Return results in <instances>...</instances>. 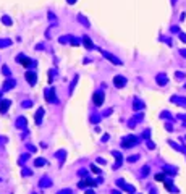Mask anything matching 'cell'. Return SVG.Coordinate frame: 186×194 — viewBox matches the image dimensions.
Segmentation results:
<instances>
[{"label": "cell", "instance_id": "obj_5", "mask_svg": "<svg viewBox=\"0 0 186 194\" xmlns=\"http://www.w3.org/2000/svg\"><path fill=\"white\" fill-rule=\"evenodd\" d=\"M84 42H86V46H88V47H92V46H91V41H89L88 37H86V39H84Z\"/></svg>", "mask_w": 186, "mask_h": 194}, {"label": "cell", "instance_id": "obj_2", "mask_svg": "<svg viewBox=\"0 0 186 194\" xmlns=\"http://www.w3.org/2000/svg\"><path fill=\"white\" fill-rule=\"evenodd\" d=\"M115 83H117V86H123V83H125V81H123V78H117Z\"/></svg>", "mask_w": 186, "mask_h": 194}, {"label": "cell", "instance_id": "obj_1", "mask_svg": "<svg viewBox=\"0 0 186 194\" xmlns=\"http://www.w3.org/2000/svg\"><path fill=\"white\" fill-rule=\"evenodd\" d=\"M18 62H21L23 65H29V63H31V62L28 60L26 57H23V55H20V57H18Z\"/></svg>", "mask_w": 186, "mask_h": 194}, {"label": "cell", "instance_id": "obj_7", "mask_svg": "<svg viewBox=\"0 0 186 194\" xmlns=\"http://www.w3.org/2000/svg\"><path fill=\"white\" fill-rule=\"evenodd\" d=\"M181 55H183V57H186V48H183V50H181Z\"/></svg>", "mask_w": 186, "mask_h": 194}, {"label": "cell", "instance_id": "obj_9", "mask_svg": "<svg viewBox=\"0 0 186 194\" xmlns=\"http://www.w3.org/2000/svg\"><path fill=\"white\" fill-rule=\"evenodd\" d=\"M172 3H177V0H172Z\"/></svg>", "mask_w": 186, "mask_h": 194}, {"label": "cell", "instance_id": "obj_6", "mask_svg": "<svg viewBox=\"0 0 186 194\" xmlns=\"http://www.w3.org/2000/svg\"><path fill=\"white\" fill-rule=\"evenodd\" d=\"M180 37H181V41H183V42H186V34L181 33V34H180Z\"/></svg>", "mask_w": 186, "mask_h": 194}, {"label": "cell", "instance_id": "obj_8", "mask_svg": "<svg viewBox=\"0 0 186 194\" xmlns=\"http://www.w3.org/2000/svg\"><path fill=\"white\" fill-rule=\"evenodd\" d=\"M67 2H68V3H76L78 0H67Z\"/></svg>", "mask_w": 186, "mask_h": 194}, {"label": "cell", "instance_id": "obj_3", "mask_svg": "<svg viewBox=\"0 0 186 194\" xmlns=\"http://www.w3.org/2000/svg\"><path fill=\"white\" fill-rule=\"evenodd\" d=\"M2 21L5 23V24H10V23H12V20H10L8 16H3V18H2Z\"/></svg>", "mask_w": 186, "mask_h": 194}, {"label": "cell", "instance_id": "obj_4", "mask_svg": "<svg viewBox=\"0 0 186 194\" xmlns=\"http://www.w3.org/2000/svg\"><path fill=\"white\" fill-rule=\"evenodd\" d=\"M159 81H160V83H165V81H167V78H165L164 75H160V76H159Z\"/></svg>", "mask_w": 186, "mask_h": 194}]
</instances>
